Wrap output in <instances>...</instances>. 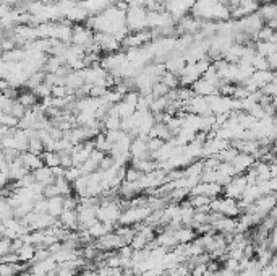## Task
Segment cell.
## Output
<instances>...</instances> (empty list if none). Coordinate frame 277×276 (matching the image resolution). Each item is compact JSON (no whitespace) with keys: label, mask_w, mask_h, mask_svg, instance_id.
Masks as SVG:
<instances>
[{"label":"cell","mask_w":277,"mask_h":276,"mask_svg":"<svg viewBox=\"0 0 277 276\" xmlns=\"http://www.w3.org/2000/svg\"><path fill=\"white\" fill-rule=\"evenodd\" d=\"M148 10L145 7H128L125 12V26L130 33L148 30L146 26Z\"/></svg>","instance_id":"1"},{"label":"cell","mask_w":277,"mask_h":276,"mask_svg":"<svg viewBox=\"0 0 277 276\" xmlns=\"http://www.w3.org/2000/svg\"><path fill=\"white\" fill-rule=\"evenodd\" d=\"M92 37H94V33L85 23H78V25L71 26L70 44H73V46H80L83 49H86L92 42Z\"/></svg>","instance_id":"2"},{"label":"cell","mask_w":277,"mask_h":276,"mask_svg":"<svg viewBox=\"0 0 277 276\" xmlns=\"http://www.w3.org/2000/svg\"><path fill=\"white\" fill-rule=\"evenodd\" d=\"M246 185L248 184H246L245 174L234 175V177L230 179L229 184L222 187V193H224V197L232 198V200H240L242 193L246 189Z\"/></svg>","instance_id":"3"},{"label":"cell","mask_w":277,"mask_h":276,"mask_svg":"<svg viewBox=\"0 0 277 276\" xmlns=\"http://www.w3.org/2000/svg\"><path fill=\"white\" fill-rule=\"evenodd\" d=\"M94 245H96L97 250L109 252V250H119L122 245H125V242L122 241V237L117 236L115 233H107L106 236L96 239V244Z\"/></svg>","instance_id":"4"},{"label":"cell","mask_w":277,"mask_h":276,"mask_svg":"<svg viewBox=\"0 0 277 276\" xmlns=\"http://www.w3.org/2000/svg\"><path fill=\"white\" fill-rule=\"evenodd\" d=\"M96 211L97 205L92 207H76V213H78V229H88L96 223Z\"/></svg>","instance_id":"5"},{"label":"cell","mask_w":277,"mask_h":276,"mask_svg":"<svg viewBox=\"0 0 277 276\" xmlns=\"http://www.w3.org/2000/svg\"><path fill=\"white\" fill-rule=\"evenodd\" d=\"M190 88H191V91L195 93L196 96L206 98V96H211V95H217V86H215L213 81L203 78V76H201V78H198Z\"/></svg>","instance_id":"6"},{"label":"cell","mask_w":277,"mask_h":276,"mask_svg":"<svg viewBox=\"0 0 277 276\" xmlns=\"http://www.w3.org/2000/svg\"><path fill=\"white\" fill-rule=\"evenodd\" d=\"M254 163V158L251 154H246V153H238L235 159L232 161L230 164L234 166V171H235V175H240V174H245L248 169L251 168Z\"/></svg>","instance_id":"7"},{"label":"cell","mask_w":277,"mask_h":276,"mask_svg":"<svg viewBox=\"0 0 277 276\" xmlns=\"http://www.w3.org/2000/svg\"><path fill=\"white\" fill-rule=\"evenodd\" d=\"M57 219L63 229L78 231V213H76V209H63Z\"/></svg>","instance_id":"8"},{"label":"cell","mask_w":277,"mask_h":276,"mask_svg":"<svg viewBox=\"0 0 277 276\" xmlns=\"http://www.w3.org/2000/svg\"><path fill=\"white\" fill-rule=\"evenodd\" d=\"M20 159H21V163H23V166L28 171H30V172H32V171L39 169L41 166H44L39 154H34V153H31L28 150L23 151V153H20Z\"/></svg>","instance_id":"9"},{"label":"cell","mask_w":277,"mask_h":276,"mask_svg":"<svg viewBox=\"0 0 277 276\" xmlns=\"http://www.w3.org/2000/svg\"><path fill=\"white\" fill-rule=\"evenodd\" d=\"M215 233L219 234H229L234 233L235 234V226H237V218H229V216H222L220 219H217L215 223L211 224Z\"/></svg>","instance_id":"10"},{"label":"cell","mask_w":277,"mask_h":276,"mask_svg":"<svg viewBox=\"0 0 277 276\" xmlns=\"http://www.w3.org/2000/svg\"><path fill=\"white\" fill-rule=\"evenodd\" d=\"M30 172L23 163H21V159L20 156L18 158H15L12 163H8V171H7V175H8V179H12V180H20L21 177H25V175Z\"/></svg>","instance_id":"11"},{"label":"cell","mask_w":277,"mask_h":276,"mask_svg":"<svg viewBox=\"0 0 277 276\" xmlns=\"http://www.w3.org/2000/svg\"><path fill=\"white\" fill-rule=\"evenodd\" d=\"M32 175H34V180L37 182V184H41V185H51L55 182V177H54V174H52V169L51 168H47V166H41L39 169H36V171H32Z\"/></svg>","instance_id":"12"},{"label":"cell","mask_w":277,"mask_h":276,"mask_svg":"<svg viewBox=\"0 0 277 276\" xmlns=\"http://www.w3.org/2000/svg\"><path fill=\"white\" fill-rule=\"evenodd\" d=\"M174 237L177 241V244H188V242L196 239V233L191 226H182V228L174 231Z\"/></svg>","instance_id":"13"},{"label":"cell","mask_w":277,"mask_h":276,"mask_svg":"<svg viewBox=\"0 0 277 276\" xmlns=\"http://www.w3.org/2000/svg\"><path fill=\"white\" fill-rule=\"evenodd\" d=\"M185 65H186V60L184 55L174 54V57H170L169 60L164 62V69L167 71H172V73H175V75H180V71L185 69Z\"/></svg>","instance_id":"14"},{"label":"cell","mask_w":277,"mask_h":276,"mask_svg":"<svg viewBox=\"0 0 277 276\" xmlns=\"http://www.w3.org/2000/svg\"><path fill=\"white\" fill-rule=\"evenodd\" d=\"M256 13L259 15V18L263 20V23H268L271 20H276L277 18V8H276V3L273 2H264L259 5V8L256 10Z\"/></svg>","instance_id":"15"},{"label":"cell","mask_w":277,"mask_h":276,"mask_svg":"<svg viewBox=\"0 0 277 276\" xmlns=\"http://www.w3.org/2000/svg\"><path fill=\"white\" fill-rule=\"evenodd\" d=\"M203 171H204V161H203V159H195V161H191L184 169V175H185V177L198 179L199 180V177H201V174H203Z\"/></svg>","instance_id":"16"},{"label":"cell","mask_w":277,"mask_h":276,"mask_svg":"<svg viewBox=\"0 0 277 276\" xmlns=\"http://www.w3.org/2000/svg\"><path fill=\"white\" fill-rule=\"evenodd\" d=\"M63 211V197L55 195L52 198H47V213L54 218H59Z\"/></svg>","instance_id":"17"},{"label":"cell","mask_w":277,"mask_h":276,"mask_svg":"<svg viewBox=\"0 0 277 276\" xmlns=\"http://www.w3.org/2000/svg\"><path fill=\"white\" fill-rule=\"evenodd\" d=\"M253 49H254V52L259 54L261 57H268V55L277 52V44L271 41H254Z\"/></svg>","instance_id":"18"},{"label":"cell","mask_w":277,"mask_h":276,"mask_svg":"<svg viewBox=\"0 0 277 276\" xmlns=\"http://www.w3.org/2000/svg\"><path fill=\"white\" fill-rule=\"evenodd\" d=\"M131 166H133V168H135L136 171H140L141 174L153 172V171L157 169V163L153 161L151 158H146V159H133Z\"/></svg>","instance_id":"19"},{"label":"cell","mask_w":277,"mask_h":276,"mask_svg":"<svg viewBox=\"0 0 277 276\" xmlns=\"http://www.w3.org/2000/svg\"><path fill=\"white\" fill-rule=\"evenodd\" d=\"M15 101H16V103H20L25 109H31V107H34L37 103H39V99H37L34 93H32V91L30 90V91L18 93V96H16Z\"/></svg>","instance_id":"20"},{"label":"cell","mask_w":277,"mask_h":276,"mask_svg":"<svg viewBox=\"0 0 277 276\" xmlns=\"http://www.w3.org/2000/svg\"><path fill=\"white\" fill-rule=\"evenodd\" d=\"M34 252H36V247L32 244H26V242H25V244L20 247V250L16 253H18L21 263H31L32 258H34Z\"/></svg>","instance_id":"21"},{"label":"cell","mask_w":277,"mask_h":276,"mask_svg":"<svg viewBox=\"0 0 277 276\" xmlns=\"http://www.w3.org/2000/svg\"><path fill=\"white\" fill-rule=\"evenodd\" d=\"M159 81H160V83H164V85L167 86L169 90H175V88H179V86H180V78H179V75L172 73V71H167V70H165L164 73L160 75Z\"/></svg>","instance_id":"22"},{"label":"cell","mask_w":277,"mask_h":276,"mask_svg":"<svg viewBox=\"0 0 277 276\" xmlns=\"http://www.w3.org/2000/svg\"><path fill=\"white\" fill-rule=\"evenodd\" d=\"M256 185L259 187V190H261L263 195H271V193H276V190H277V177L261 180V182H258Z\"/></svg>","instance_id":"23"},{"label":"cell","mask_w":277,"mask_h":276,"mask_svg":"<svg viewBox=\"0 0 277 276\" xmlns=\"http://www.w3.org/2000/svg\"><path fill=\"white\" fill-rule=\"evenodd\" d=\"M169 106V98L167 96H162V98H154L151 106H149V110H151L153 114H159V112H165Z\"/></svg>","instance_id":"24"},{"label":"cell","mask_w":277,"mask_h":276,"mask_svg":"<svg viewBox=\"0 0 277 276\" xmlns=\"http://www.w3.org/2000/svg\"><path fill=\"white\" fill-rule=\"evenodd\" d=\"M41 159L44 166L47 168H55V166H60V159H59V153L57 151H44L41 154Z\"/></svg>","instance_id":"25"},{"label":"cell","mask_w":277,"mask_h":276,"mask_svg":"<svg viewBox=\"0 0 277 276\" xmlns=\"http://www.w3.org/2000/svg\"><path fill=\"white\" fill-rule=\"evenodd\" d=\"M238 154V150L234 146H229V148H225V150L222 151H219L215 156H217V159L220 163H232L235 159V156Z\"/></svg>","instance_id":"26"},{"label":"cell","mask_w":277,"mask_h":276,"mask_svg":"<svg viewBox=\"0 0 277 276\" xmlns=\"http://www.w3.org/2000/svg\"><path fill=\"white\" fill-rule=\"evenodd\" d=\"M186 200L195 209L201 208V207H208L209 203H211V198L206 197V195H190Z\"/></svg>","instance_id":"27"},{"label":"cell","mask_w":277,"mask_h":276,"mask_svg":"<svg viewBox=\"0 0 277 276\" xmlns=\"http://www.w3.org/2000/svg\"><path fill=\"white\" fill-rule=\"evenodd\" d=\"M88 233H90V236L92 237L94 241L99 239V237H102V236H106L107 234V229H106V226H104L101 221H96L91 228H88Z\"/></svg>","instance_id":"28"},{"label":"cell","mask_w":277,"mask_h":276,"mask_svg":"<svg viewBox=\"0 0 277 276\" xmlns=\"http://www.w3.org/2000/svg\"><path fill=\"white\" fill-rule=\"evenodd\" d=\"M32 93L36 95L37 99H44V98H49L51 96V93H52V86L51 85H47L46 81H42L41 85H37L34 90H31Z\"/></svg>","instance_id":"29"},{"label":"cell","mask_w":277,"mask_h":276,"mask_svg":"<svg viewBox=\"0 0 277 276\" xmlns=\"http://www.w3.org/2000/svg\"><path fill=\"white\" fill-rule=\"evenodd\" d=\"M80 175H83L81 168H78V166H70V168L65 169V175H63V177L68 180L70 184H73V182L78 179Z\"/></svg>","instance_id":"30"},{"label":"cell","mask_w":277,"mask_h":276,"mask_svg":"<svg viewBox=\"0 0 277 276\" xmlns=\"http://www.w3.org/2000/svg\"><path fill=\"white\" fill-rule=\"evenodd\" d=\"M169 88L164 85V83H160V81H157V83H154L153 85V88H151V95H153V98H162V96H167L169 95Z\"/></svg>","instance_id":"31"},{"label":"cell","mask_w":277,"mask_h":276,"mask_svg":"<svg viewBox=\"0 0 277 276\" xmlns=\"http://www.w3.org/2000/svg\"><path fill=\"white\" fill-rule=\"evenodd\" d=\"M259 91H261L263 95L268 96V98H276L277 96V83H276V80L269 81L268 85H264Z\"/></svg>","instance_id":"32"},{"label":"cell","mask_w":277,"mask_h":276,"mask_svg":"<svg viewBox=\"0 0 277 276\" xmlns=\"http://www.w3.org/2000/svg\"><path fill=\"white\" fill-rule=\"evenodd\" d=\"M146 145H148V151H149V156H151L153 153H156L160 146L164 145V140H160V138H149L148 137V141H146Z\"/></svg>","instance_id":"33"},{"label":"cell","mask_w":277,"mask_h":276,"mask_svg":"<svg viewBox=\"0 0 277 276\" xmlns=\"http://www.w3.org/2000/svg\"><path fill=\"white\" fill-rule=\"evenodd\" d=\"M141 172L140 171H136L133 166H126V172H125V180L126 182H138L141 177Z\"/></svg>","instance_id":"34"},{"label":"cell","mask_w":277,"mask_h":276,"mask_svg":"<svg viewBox=\"0 0 277 276\" xmlns=\"http://www.w3.org/2000/svg\"><path fill=\"white\" fill-rule=\"evenodd\" d=\"M13 103H15V99L7 98L5 95H2V93H0V110H2V112H10V109H12Z\"/></svg>","instance_id":"35"},{"label":"cell","mask_w":277,"mask_h":276,"mask_svg":"<svg viewBox=\"0 0 277 276\" xmlns=\"http://www.w3.org/2000/svg\"><path fill=\"white\" fill-rule=\"evenodd\" d=\"M8 252H12V241L7 237H0V257H3Z\"/></svg>","instance_id":"36"},{"label":"cell","mask_w":277,"mask_h":276,"mask_svg":"<svg viewBox=\"0 0 277 276\" xmlns=\"http://www.w3.org/2000/svg\"><path fill=\"white\" fill-rule=\"evenodd\" d=\"M25 112H26V109H25L23 106H21L20 103H16V101H15L8 114H12L15 119H21V117H23V114H25Z\"/></svg>","instance_id":"37"},{"label":"cell","mask_w":277,"mask_h":276,"mask_svg":"<svg viewBox=\"0 0 277 276\" xmlns=\"http://www.w3.org/2000/svg\"><path fill=\"white\" fill-rule=\"evenodd\" d=\"M59 159H60V166H62L63 169L70 168V166H73V163H71V156L68 151H62L59 153Z\"/></svg>","instance_id":"38"},{"label":"cell","mask_w":277,"mask_h":276,"mask_svg":"<svg viewBox=\"0 0 277 276\" xmlns=\"http://www.w3.org/2000/svg\"><path fill=\"white\" fill-rule=\"evenodd\" d=\"M117 253H119L122 258H131V255H133V248H131L130 244H125V245H122V247L119 248Z\"/></svg>","instance_id":"39"},{"label":"cell","mask_w":277,"mask_h":276,"mask_svg":"<svg viewBox=\"0 0 277 276\" xmlns=\"http://www.w3.org/2000/svg\"><path fill=\"white\" fill-rule=\"evenodd\" d=\"M224 263H225L224 268L230 270V272H234V273H238V260H235V258L227 257L225 260H224Z\"/></svg>","instance_id":"40"},{"label":"cell","mask_w":277,"mask_h":276,"mask_svg":"<svg viewBox=\"0 0 277 276\" xmlns=\"http://www.w3.org/2000/svg\"><path fill=\"white\" fill-rule=\"evenodd\" d=\"M266 62H268V69L271 71H274L276 67H277V52L268 55V57H266Z\"/></svg>","instance_id":"41"},{"label":"cell","mask_w":277,"mask_h":276,"mask_svg":"<svg viewBox=\"0 0 277 276\" xmlns=\"http://www.w3.org/2000/svg\"><path fill=\"white\" fill-rule=\"evenodd\" d=\"M7 171H8V163H7V159H5L3 150L0 148V172H5V174H7Z\"/></svg>","instance_id":"42"},{"label":"cell","mask_w":277,"mask_h":276,"mask_svg":"<svg viewBox=\"0 0 277 276\" xmlns=\"http://www.w3.org/2000/svg\"><path fill=\"white\" fill-rule=\"evenodd\" d=\"M149 0H126L128 7H146V3Z\"/></svg>","instance_id":"43"},{"label":"cell","mask_w":277,"mask_h":276,"mask_svg":"<svg viewBox=\"0 0 277 276\" xmlns=\"http://www.w3.org/2000/svg\"><path fill=\"white\" fill-rule=\"evenodd\" d=\"M51 169H52V174H54L55 179L63 177V175H65V169L62 168V166H55V168H51Z\"/></svg>","instance_id":"44"},{"label":"cell","mask_w":277,"mask_h":276,"mask_svg":"<svg viewBox=\"0 0 277 276\" xmlns=\"http://www.w3.org/2000/svg\"><path fill=\"white\" fill-rule=\"evenodd\" d=\"M214 276H237V273L230 272V270H227V268H219L217 272L214 273Z\"/></svg>","instance_id":"45"},{"label":"cell","mask_w":277,"mask_h":276,"mask_svg":"<svg viewBox=\"0 0 277 276\" xmlns=\"http://www.w3.org/2000/svg\"><path fill=\"white\" fill-rule=\"evenodd\" d=\"M8 132H10L8 127H2V125H0V141H2V138H3L5 135H7Z\"/></svg>","instance_id":"46"},{"label":"cell","mask_w":277,"mask_h":276,"mask_svg":"<svg viewBox=\"0 0 277 276\" xmlns=\"http://www.w3.org/2000/svg\"><path fill=\"white\" fill-rule=\"evenodd\" d=\"M119 276H135V275H131V273H125V272H122Z\"/></svg>","instance_id":"47"},{"label":"cell","mask_w":277,"mask_h":276,"mask_svg":"<svg viewBox=\"0 0 277 276\" xmlns=\"http://www.w3.org/2000/svg\"><path fill=\"white\" fill-rule=\"evenodd\" d=\"M75 276H86V273H76Z\"/></svg>","instance_id":"48"}]
</instances>
